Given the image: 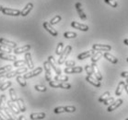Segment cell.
I'll return each mask as SVG.
<instances>
[{
    "mask_svg": "<svg viewBox=\"0 0 128 120\" xmlns=\"http://www.w3.org/2000/svg\"><path fill=\"white\" fill-rule=\"evenodd\" d=\"M71 50H72V46H71V45H67V46L63 50V52H62V54L60 55L59 59H58V64L59 65H63L64 62H66L67 56H69L70 52H71Z\"/></svg>",
    "mask_w": 128,
    "mask_h": 120,
    "instance_id": "obj_1",
    "label": "cell"
},
{
    "mask_svg": "<svg viewBox=\"0 0 128 120\" xmlns=\"http://www.w3.org/2000/svg\"><path fill=\"white\" fill-rule=\"evenodd\" d=\"M92 49L95 51H102V52H109L112 50V46L109 44H95L92 45Z\"/></svg>",
    "mask_w": 128,
    "mask_h": 120,
    "instance_id": "obj_2",
    "label": "cell"
},
{
    "mask_svg": "<svg viewBox=\"0 0 128 120\" xmlns=\"http://www.w3.org/2000/svg\"><path fill=\"white\" fill-rule=\"evenodd\" d=\"M2 13L4 15H8V16H20L21 11H20L18 9H8V8H3Z\"/></svg>",
    "mask_w": 128,
    "mask_h": 120,
    "instance_id": "obj_3",
    "label": "cell"
},
{
    "mask_svg": "<svg viewBox=\"0 0 128 120\" xmlns=\"http://www.w3.org/2000/svg\"><path fill=\"white\" fill-rule=\"evenodd\" d=\"M82 71H83L82 67H71L64 68V73L66 74H78L81 73Z\"/></svg>",
    "mask_w": 128,
    "mask_h": 120,
    "instance_id": "obj_4",
    "label": "cell"
},
{
    "mask_svg": "<svg viewBox=\"0 0 128 120\" xmlns=\"http://www.w3.org/2000/svg\"><path fill=\"white\" fill-rule=\"evenodd\" d=\"M44 70H45V79L47 81H51L52 80V73H51V66H50L49 62L45 61L44 63Z\"/></svg>",
    "mask_w": 128,
    "mask_h": 120,
    "instance_id": "obj_5",
    "label": "cell"
},
{
    "mask_svg": "<svg viewBox=\"0 0 128 120\" xmlns=\"http://www.w3.org/2000/svg\"><path fill=\"white\" fill-rule=\"evenodd\" d=\"M42 72V67H37V68H35V69H33V70L32 71V72H29V73H26L25 75H24V78L25 79H30V78H33V77H36L38 76L39 74H41Z\"/></svg>",
    "mask_w": 128,
    "mask_h": 120,
    "instance_id": "obj_6",
    "label": "cell"
},
{
    "mask_svg": "<svg viewBox=\"0 0 128 120\" xmlns=\"http://www.w3.org/2000/svg\"><path fill=\"white\" fill-rule=\"evenodd\" d=\"M48 62H49V64H50V66H51V67H52V69L54 70V72H56L57 75H61L62 71L58 67H56V61H54V56H50L49 57H48Z\"/></svg>",
    "mask_w": 128,
    "mask_h": 120,
    "instance_id": "obj_7",
    "label": "cell"
},
{
    "mask_svg": "<svg viewBox=\"0 0 128 120\" xmlns=\"http://www.w3.org/2000/svg\"><path fill=\"white\" fill-rule=\"evenodd\" d=\"M71 26L76 30L82 31V32H88V25L79 23V22H76V21H72V22H71Z\"/></svg>",
    "mask_w": 128,
    "mask_h": 120,
    "instance_id": "obj_8",
    "label": "cell"
},
{
    "mask_svg": "<svg viewBox=\"0 0 128 120\" xmlns=\"http://www.w3.org/2000/svg\"><path fill=\"white\" fill-rule=\"evenodd\" d=\"M44 28L45 30H46L47 32H49L51 35H52L54 37H57V35H58V32H56V30L54 29L52 27V25L50 24V22H44Z\"/></svg>",
    "mask_w": 128,
    "mask_h": 120,
    "instance_id": "obj_9",
    "label": "cell"
},
{
    "mask_svg": "<svg viewBox=\"0 0 128 120\" xmlns=\"http://www.w3.org/2000/svg\"><path fill=\"white\" fill-rule=\"evenodd\" d=\"M30 48H32V46H30V44H25L23 46L15 48L14 53L16 54V55H20V54H22V53H27V52H29V50L30 49Z\"/></svg>",
    "mask_w": 128,
    "mask_h": 120,
    "instance_id": "obj_10",
    "label": "cell"
},
{
    "mask_svg": "<svg viewBox=\"0 0 128 120\" xmlns=\"http://www.w3.org/2000/svg\"><path fill=\"white\" fill-rule=\"evenodd\" d=\"M95 50H88V51H86V52H83V53H81L80 55H78V60H84V59L86 58H88V57H90V56H92L95 54V52H94Z\"/></svg>",
    "mask_w": 128,
    "mask_h": 120,
    "instance_id": "obj_11",
    "label": "cell"
},
{
    "mask_svg": "<svg viewBox=\"0 0 128 120\" xmlns=\"http://www.w3.org/2000/svg\"><path fill=\"white\" fill-rule=\"evenodd\" d=\"M90 66L92 67V71H93V74L95 75V78H96L97 79H99L100 81L102 80V75L100 74V69L98 68V66L96 65V63H92Z\"/></svg>",
    "mask_w": 128,
    "mask_h": 120,
    "instance_id": "obj_12",
    "label": "cell"
},
{
    "mask_svg": "<svg viewBox=\"0 0 128 120\" xmlns=\"http://www.w3.org/2000/svg\"><path fill=\"white\" fill-rule=\"evenodd\" d=\"M122 102H124V101H122V99H118V100H116V101H114V102L112 103L111 105H109V107H108V109H107V111L108 112L114 111V110L118 108L120 105H122Z\"/></svg>",
    "mask_w": 128,
    "mask_h": 120,
    "instance_id": "obj_13",
    "label": "cell"
},
{
    "mask_svg": "<svg viewBox=\"0 0 128 120\" xmlns=\"http://www.w3.org/2000/svg\"><path fill=\"white\" fill-rule=\"evenodd\" d=\"M75 7H76V11H78V15H79V18L81 19V20H83V21H85V20L87 19V16H86V14L84 13V11H83V9H82L81 3L78 2V3H76Z\"/></svg>",
    "mask_w": 128,
    "mask_h": 120,
    "instance_id": "obj_14",
    "label": "cell"
},
{
    "mask_svg": "<svg viewBox=\"0 0 128 120\" xmlns=\"http://www.w3.org/2000/svg\"><path fill=\"white\" fill-rule=\"evenodd\" d=\"M86 80H87L88 83L93 85L94 87H97V88H100V81L99 79L93 78L92 76H87L86 77Z\"/></svg>",
    "mask_w": 128,
    "mask_h": 120,
    "instance_id": "obj_15",
    "label": "cell"
},
{
    "mask_svg": "<svg viewBox=\"0 0 128 120\" xmlns=\"http://www.w3.org/2000/svg\"><path fill=\"white\" fill-rule=\"evenodd\" d=\"M0 44H4V45H6V46L10 47L12 49L17 48V44H16V43L9 41V40H6V39H5V38H0Z\"/></svg>",
    "mask_w": 128,
    "mask_h": 120,
    "instance_id": "obj_16",
    "label": "cell"
},
{
    "mask_svg": "<svg viewBox=\"0 0 128 120\" xmlns=\"http://www.w3.org/2000/svg\"><path fill=\"white\" fill-rule=\"evenodd\" d=\"M25 61H26V64L28 66V68L32 69L34 67V65H33V62H32V55H30V52H27L25 54Z\"/></svg>",
    "mask_w": 128,
    "mask_h": 120,
    "instance_id": "obj_17",
    "label": "cell"
},
{
    "mask_svg": "<svg viewBox=\"0 0 128 120\" xmlns=\"http://www.w3.org/2000/svg\"><path fill=\"white\" fill-rule=\"evenodd\" d=\"M0 59L15 62L17 57H16V56H13V55H9V54H6V53H0Z\"/></svg>",
    "mask_w": 128,
    "mask_h": 120,
    "instance_id": "obj_18",
    "label": "cell"
},
{
    "mask_svg": "<svg viewBox=\"0 0 128 120\" xmlns=\"http://www.w3.org/2000/svg\"><path fill=\"white\" fill-rule=\"evenodd\" d=\"M8 106L9 108L11 109L12 111L14 112L15 114H20V108H18V106L17 105V104H15L14 102L13 101H8Z\"/></svg>",
    "mask_w": 128,
    "mask_h": 120,
    "instance_id": "obj_19",
    "label": "cell"
},
{
    "mask_svg": "<svg viewBox=\"0 0 128 120\" xmlns=\"http://www.w3.org/2000/svg\"><path fill=\"white\" fill-rule=\"evenodd\" d=\"M32 8H33V4L32 3H29L27 4V6L24 8L22 10H21V13H20V16H23V17H25V16H27V15L29 14L30 12L32 11Z\"/></svg>",
    "mask_w": 128,
    "mask_h": 120,
    "instance_id": "obj_20",
    "label": "cell"
},
{
    "mask_svg": "<svg viewBox=\"0 0 128 120\" xmlns=\"http://www.w3.org/2000/svg\"><path fill=\"white\" fill-rule=\"evenodd\" d=\"M45 116H46V114H45V113H33V114H30V119H32V120L44 119Z\"/></svg>",
    "mask_w": 128,
    "mask_h": 120,
    "instance_id": "obj_21",
    "label": "cell"
},
{
    "mask_svg": "<svg viewBox=\"0 0 128 120\" xmlns=\"http://www.w3.org/2000/svg\"><path fill=\"white\" fill-rule=\"evenodd\" d=\"M103 56L105 57V59H107L108 61H110L111 63H112V64H117V63H118V59H117L115 56H112V55H111L110 53H105L104 55H103Z\"/></svg>",
    "mask_w": 128,
    "mask_h": 120,
    "instance_id": "obj_22",
    "label": "cell"
},
{
    "mask_svg": "<svg viewBox=\"0 0 128 120\" xmlns=\"http://www.w3.org/2000/svg\"><path fill=\"white\" fill-rule=\"evenodd\" d=\"M4 110H5V114L8 116V118L10 120H18L17 118H16V116H15V114H14L15 113L12 111L9 107H8H8H5V108H4Z\"/></svg>",
    "mask_w": 128,
    "mask_h": 120,
    "instance_id": "obj_23",
    "label": "cell"
},
{
    "mask_svg": "<svg viewBox=\"0 0 128 120\" xmlns=\"http://www.w3.org/2000/svg\"><path fill=\"white\" fill-rule=\"evenodd\" d=\"M103 56V54H102V51H97V53H95L93 56H91V62L92 63H96L100 60V59L102 58V56Z\"/></svg>",
    "mask_w": 128,
    "mask_h": 120,
    "instance_id": "obj_24",
    "label": "cell"
},
{
    "mask_svg": "<svg viewBox=\"0 0 128 120\" xmlns=\"http://www.w3.org/2000/svg\"><path fill=\"white\" fill-rule=\"evenodd\" d=\"M124 86H125L124 81H120L119 82V84H118V86H117L116 91H115V94H116L117 96H120V95L122 94V89H124Z\"/></svg>",
    "mask_w": 128,
    "mask_h": 120,
    "instance_id": "obj_25",
    "label": "cell"
},
{
    "mask_svg": "<svg viewBox=\"0 0 128 120\" xmlns=\"http://www.w3.org/2000/svg\"><path fill=\"white\" fill-rule=\"evenodd\" d=\"M17 105L18 106V108L20 110V112L24 113L26 111V107H25V104H24V102L22 99H18L17 100Z\"/></svg>",
    "mask_w": 128,
    "mask_h": 120,
    "instance_id": "obj_26",
    "label": "cell"
},
{
    "mask_svg": "<svg viewBox=\"0 0 128 120\" xmlns=\"http://www.w3.org/2000/svg\"><path fill=\"white\" fill-rule=\"evenodd\" d=\"M11 69H12L11 65H8V66H5V67H0V75L8 73V72H9Z\"/></svg>",
    "mask_w": 128,
    "mask_h": 120,
    "instance_id": "obj_27",
    "label": "cell"
},
{
    "mask_svg": "<svg viewBox=\"0 0 128 120\" xmlns=\"http://www.w3.org/2000/svg\"><path fill=\"white\" fill-rule=\"evenodd\" d=\"M54 80L60 82H66L68 80V77L67 76H62V75H56L54 77Z\"/></svg>",
    "mask_w": 128,
    "mask_h": 120,
    "instance_id": "obj_28",
    "label": "cell"
},
{
    "mask_svg": "<svg viewBox=\"0 0 128 120\" xmlns=\"http://www.w3.org/2000/svg\"><path fill=\"white\" fill-rule=\"evenodd\" d=\"M12 85L11 81H4L2 84L0 85V91H6V89L9 88Z\"/></svg>",
    "mask_w": 128,
    "mask_h": 120,
    "instance_id": "obj_29",
    "label": "cell"
},
{
    "mask_svg": "<svg viewBox=\"0 0 128 120\" xmlns=\"http://www.w3.org/2000/svg\"><path fill=\"white\" fill-rule=\"evenodd\" d=\"M78 34L76 32H66L64 33V37L66 39H72V38H76Z\"/></svg>",
    "mask_w": 128,
    "mask_h": 120,
    "instance_id": "obj_30",
    "label": "cell"
},
{
    "mask_svg": "<svg viewBox=\"0 0 128 120\" xmlns=\"http://www.w3.org/2000/svg\"><path fill=\"white\" fill-rule=\"evenodd\" d=\"M17 81L18 82V84L20 85V86H22V87H25V86L27 85L26 79L22 76H18L17 77Z\"/></svg>",
    "mask_w": 128,
    "mask_h": 120,
    "instance_id": "obj_31",
    "label": "cell"
},
{
    "mask_svg": "<svg viewBox=\"0 0 128 120\" xmlns=\"http://www.w3.org/2000/svg\"><path fill=\"white\" fill-rule=\"evenodd\" d=\"M110 96H111V92H110V91H106V92H104V93L99 98V102H103L105 100L108 99Z\"/></svg>",
    "mask_w": 128,
    "mask_h": 120,
    "instance_id": "obj_32",
    "label": "cell"
},
{
    "mask_svg": "<svg viewBox=\"0 0 128 120\" xmlns=\"http://www.w3.org/2000/svg\"><path fill=\"white\" fill-rule=\"evenodd\" d=\"M0 52H2V53H10V52H12V48L6 46V45H4V44H1L0 45Z\"/></svg>",
    "mask_w": 128,
    "mask_h": 120,
    "instance_id": "obj_33",
    "label": "cell"
},
{
    "mask_svg": "<svg viewBox=\"0 0 128 120\" xmlns=\"http://www.w3.org/2000/svg\"><path fill=\"white\" fill-rule=\"evenodd\" d=\"M62 18H61V16L60 15H56V17H54V18L50 21V24L51 25H54V24H57L59 22V21H61Z\"/></svg>",
    "mask_w": 128,
    "mask_h": 120,
    "instance_id": "obj_34",
    "label": "cell"
},
{
    "mask_svg": "<svg viewBox=\"0 0 128 120\" xmlns=\"http://www.w3.org/2000/svg\"><path fill=\"white\" fill-rule=\"evenodd\" d=\"M6 95H5V94H2V95L0 96V110L5 108V103H6Z\"/></svg>",
    "mask_w": 128,
    "mask_h": 120,
    "instance_id": "obj_35",
    "label": "cell"
},
{
    "mask_svg": "<svg viewBox=\"0 0 128 120\" xmlns=\"http://www.w3.org/2000/svg\"><path fill=\"white\" fill-rule=\"evenodd\" d=\"M9 95H10V98H11V101L13 102H17V95H16V92H15L14 89H9Z\"/></svg>",
    "mask_w": 128,
    "mask_h": 120,
    "instance_id": "obj_36",
    "label": "cell"
},
{
    "mask_svg": "<svg viewBox=\"0 0 128 120\" xmlns=\"http://www.w3.org/2000/svg\"><path fill=\"white\" fill-rule=\"evenodd\" d=\"M27 71H28V67H18V69L15 70V73H16V75L18 76V75H20V74L27 73Z\"/></svg>",
    "mask_w": 128,
    "mask_h": 120,
    "instance_id": "obj_37",
    "label": "cell"
},
{
    "mask_svg": "<svg viewBox=\"0 0 128 120\" xmlns=\"http://www.w3.org/2000/svg\"><path fill=\"white\" fill-rule=\"evenodd\" d=\"M63 48H64V44L63 43H59L57 44V47H56V55L60 56L62 54V52H63Z\"/></svg>",
    "mask_w": 128,
    "mask_h": 120,
    "instance_id": "obj_38",
    "label": "cell"
},
{
    "mask_svg": "<svg viewBox=\"0 0 128 120\" xmlns=\"http://www.w3.org/2000/svg\"><path fill=\"white\" fill-rule=\"evenodd\" d=\"M25 64H26V61H25V60H17V61L14 62V67H22L25 66Z\"/></svg>",
    "mask_w": 128,
    "mask_h": 120,
    "instance_id": "obj_39",
    "label": "cell"
},
{
    "mask_svg": "<svg viewBox=\"0 0 128 120\" xmlns=\"http://www.w3.org/2000/svg\"><path fill=\"white\" fill-rule=\"evenodd\" d=\"M104 2L108 5H110L112 8H117L118 7V3H117L115 0H104Z\"/></svg>",
    "mask_w": 128,
    "mask_h": 120,
    "instance_id": "obj_40",
    "label": "cell"
},
{
    "mask_svg": "<svg viewBox=\"0 0 128 120\" xmlns=\"http://www.w3.org/2000/svg\"><path fill=\"white\" fill-rule=\"evenodd\" d=\"M34 89L36 91H41V92H45L46 91V87L44 86V85H35L34 86Z\"/></svg>",
    "mask_w": 128,
    "mask_h": 120,
    "instance_id": "obj_41",
    "label": "cell"
},
{
    "mask_svg": "<svg viewBox=\"0 0 128 120\" xmlns=\"http://www.w3.org/2000/svg\"><path fill=\"white\" fill-rule=\"evenodd\" d=\"M59 88L61 89H66V90H69L71 88V85L67 82H60L59 83Z\"/></svg>",
    "mask_w": 128,
    "mask_h": 120,
    "instance_id": "obj_42",
    "label": "cell"
},
{
    "mask_svg": "<svg viewBox=\"0 0 128 120\" xmlns=\"http://www.w3.org/2000/svg\"><path fill=\"white\" fill-rule=\"evenodd\" d=\"M85 70H86V72H87L88 76H92L93 71H92V67H91V66H90V65H86V66H85Z\"/></svg>",
    "mask_w": 128,
    "mask_h": 120,
    "instance_id": "obj_43",
    "label": "cell"
},
{
    "mask_svg": "<svg viewBox=\"0 0 128 120\" xmlns=\"http://www.w3.org/2000/svg\"><path fill=\"white\" fill-rule=\"evenodd\" d=\"M114 102V97L110 96L108 99H106L104 102H103V104H104V105H111Z\"/></svg>",
    "mask_w": 128,
    "mask_h": 120,
    "instance_id": "obj_44",
    "label": "cell"
},
{
    "mask_svg": "<svg viewBox=\"0 0 128 120\" xmlns=\"http://www.w3.org/2000/svg\"><path fill=\"white\" fill-rule=\"evenodd\" d=\"M64 110L66 113H74V112H76V107L75 106H64Z\"/></svg>",
    "mask_w": 128,
    "mask_h": 120,
    "instance_id": "obj_45",
    "label": "cell"
},
{
    "mask_svg": "<svg viewBox=\"0 0 128 120\" xmlns=\"http://www.w3.org/2000/svg\"><path fill=\"white\" fill-rule=\"evenodd\" d=\"M54 112L56 113V114H61V113H64L66 110H64V106H59V107H56Z\"/></svg>",
    "mask_w": 128,
    "mask_h": 120,
    "instance_id": "obj_46",
    "label": "cell"
},
{
    "mask_svg": "<svg viewBox=\"0 0 128 120\" xmlns=\"http://www.w3.org/2000/svg\"><path fill=\"white\" fill-rule=\"evenodd\" d=\"M64 64H66V66L67 67H75L76 62L74 61V60H67V61L64 62Z\"/></svg>",
    "mask_w": 128,
    "mask_h": 120,
    "instance_id": "obj_47",
    "label": "cell"
},
{
    "mask_svg": "<svg viewBox=\"0 0 128 120\" xmlns=\"http://www.w3.org/2000/svg\"><path fill=\"white\" fill-rule=\"evenodd\" d=\"M59 83L60 82L59 81H52V80H51V81L49 82V85L52 87V88H59Z\"/></svg>",
    "mask_w": 128,
    "mask_h": 120,
    "instance_id": "obj_48",
    "label": "cell"
},
{
    "mask_svg": "<svg viewBox=\"0 0 128 120\" xmlns=\"http://www.w3.org/2000/svg\"><path fill=\"white\" fill-rule=\"evenodd\" d=\"M0 119H1V120H10L8 118V116L6 114H4L1 110H0Z\"/></svg>",
    "mask_w": 128,
    "mask_h": 120,
    "instance_id": "obj_49",
    "label": "cell"
},
{
    "mask_svg": "<svg viewBox=\"0 0 128 120\" xmlns=\"http://www.w3.org/2000/svg\"><path fill=\"white\" fill-rule=\"evenodd\" d=\"M6 79V75H0V85L3 83L4 80H5Z\"/></svg>",
    "mask_w": 128,
    "mask_h": 120,
    "instance_id": "obj_50",
    "label": "cell"
},
{
    "mask_svg": "<svg viewBox=\"0 0 128 120\" xmlns=\"http://www.w3.org/2000/svg\"><path fill=\"white\" fill-rule=\"evenodd\" d=\"M121 77H122V78H128V71H124V72H122Z\"/></svg>",
    "mask_w": 128,
    "mask_h": 120,
    "instance_id": "obj_51",
    "label": "cell"
},
{
    "mask_svg": "<svg viewBox=\"0 0 128 120\" xmlns=\"http://www.w3.org/2000/svg\"><path fill=\"white\" fill-rule=\"evenodd\" d=\"M18 120H27L26 117L24 116V115H20V116L18 117Z\"/></svg>",
    "mask_w": 128,
    "mask_h": 120,
    "instance_id": "obj_52",
    "label": "cell"
},
{
    "mask_svg": "<svg viewBox=\"0 0 128 120\" xmlns=\"http://www.w3.org/2000/svg\"><path fill=\"white\" fill-rule=\"evenodd\" d=\"M124 90L126 91V92L128 93V83H126V84H125V86H124Z\"/></svg>",
    "mask_w": 128,
    "mask_h": 120,
    "instance_id": "obj_53",
    "label": "cell"
},
{
    "mask_svg": "<svg viewBox=\"0 0 128 120\" xmlns=\"http://www.w3.org/2000/svg\"><path fill=\"white\" fill-rule=\"evenodd\" d=\"M124 43L125 45H128V39H125L124 41Z\"/></svg>",
    "mask_w": 128,
    "mask_h": 120,
    "instance_id": "obj_54",
    "label": "cell"
},
{
    "mask_svg": "<svg viewBox=\"0 0 128 120\" xmlns=\"http://www.w3.org/2000/svg\"><path fill=\"white\" fill-rule=\"evenodd\" d=\"M2 9H3V7L0 6V11H2Z\"/></svg>",
    "mask_w": 128,
    "mask_h": 120,
    "instance_id": "obj_55",
    "label": "cell"
},
{
    "mask_svg": "<svg viewBox=\"0 0 128 120\" xmlns=\"http://www.w3.org/2000/svg\"><path fill=\"white\" fill-rule=\"evenodd\" d=\"M125 83H128V78H126V81H125Z\"/></svg>",
    "mask_w": 128,
    "mask_h": 120,
    "instance_id": "obj_56",
    "label": "cell"
},
{
    "mask_svg": "<svg viewBox=\"0 0 128 120\" xmlns=\"http://www.w3.org/2000/svg\"><path fill=\"white\" fill-rule=\"evenodd\" d=\"M126 61H127V62H128V57H127V58H126Z\"/></svg>",
    "mask_w": 128,
    "mask_h": 120,
    "instance_id": "obj_57",
    "label": "cell"
},
{
    "mask_svg": "<svg viewBox=\"0 0 128 120\" xmlns=\"http://www.w3.org/2000/svg\"><path fill=\"white\" fill-rule=\"evenodd\" d=\"M125 120H128V118H126V119H125Z\"/></svg>",
    "mask_w": 128,
    "mask_h": 120,
    "instance_id": "obj_58",
    "label": "cell"
},
{
    "mask_svg": "<svg viewBox=\"0 0 128 120\" xmlns=\"http://www.w3.org/2000/svg\"><path fill=\"white\" fill-rule=\"evenodd\" d=\"M0 120H1V119H0Z\"/></svg>",
    "mask_w": 128,
    "mask_h": 120,
    "instance_id": "obj_59",
    "label": "cell"
}]
</instances>
